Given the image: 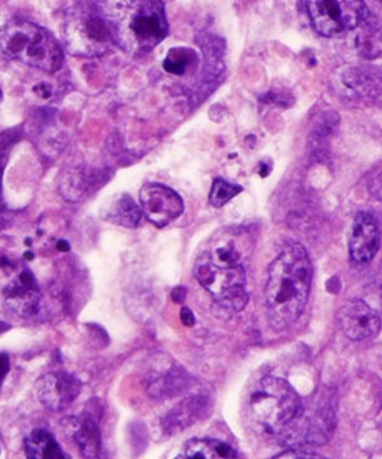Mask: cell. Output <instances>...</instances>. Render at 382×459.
<instances>
[{
	"mask_svg": "<svg viewBox=\"0 0 382 459\" xmlns=\"http://www.w3.org/2000/svg\"><path fill=\"white\" fill-rule=\"evenodd\" d=\"M114 44L131 56L149 54L166 39L162 0H98L95 4Z\"/></svg>",
	"mask_w": 382,
	"mask_h": 459,
	"instance_id": "1",
	"label": "cell"
},
{
	"mask_svg": "<svg viewBox=\"0 0 382 459\" xmlns=\"http://www.w3.org/2000/svg\"><path fill=\"white\" fill-rule=\"evenodd\" d=\"M312 264L301 244H292L276 256L267 272V320L276 331L291 327L308 304Z\"/></svg>",
	"mask_w": 382,
	"mask_h": 459,
	"instance_id": "2",
	"label": "cell"
},
{
	"mask_svg": "<svg viewBox=\"0 0 382 459\" xmlns=\"http://www.w3.org/2000/svg\"><path fill=\"white\" fill-rule=\"evenodd\" d=\"M0 53L47 74H55L64 60L62 47L47 30L23 20L0 27Z\"/></svg>",
	"mask_w": 382,
	"mask_h": 459,
	"instance_id": "3",
	"label": "cell"
},
{
	"mask_svg": "<svg viewBox=\"0 0 382 459\" xmlns=\"http://www.w3.org/2000/svg\"><path fill=\"white\" fill-rule=\"evenodd\" d=\"M252 418L267 433H292L302 419V402L290 383L282 377H267L250 400Z\"/></svg>",
	"mask_w": 382,
	"mask_h": 459,
	"instance_id": "4",
	"label": "cell"
},
{
	"mask_svg": "<svg viewBox=\"0 0 382 459\" xmlns=\"http://www.w3.org/2000/svg\"><path fill=\"white\" fill-rule=\"evenodd\" d=\"M64 44L77 56H98L113 44L110 32L96 7L80 4L72 8L63 25Z\"/></svg>",
	"mask_w": 382,
	"mask_h": 459,
	"instance_id": "5",
	"label": "cell"
},
{
	"mask_svg": "<svg viewBox=\"0 0 382 459\" xmlns=\"http://www.w3.org/2000/svg\"><path fill=\"white\" fill-rule=\"evenodd\" d=\"M316 31L336 38L362 25L369 18L363 0H303Z\"/></svg>",
	"mask_w": 382,
	"mask_h": 459,
	"instance_id": "6",
	"label": "cell"
},
{
	"mask_svg": "<svg viewBox=\"0 0 382 459\" xmlns=\"http://www.w3.org/2000/svg\"><path fill=\"white\" fill-rule=\"evenodd\" d=\"M141 212L157 228H166L183 212V198L164 184H146L140 189Z\"/></svg>",
	"mask_w": 382,
	"mask_h": 459,
	"instance_id": "7",
	"label": "cell"
},
{
	"mask_svg": "<svg viewBox=\"0 0 382 459\" xmlns=\"http://www.w3.org/2000/svg\"><path fill=\"white\" fill-rule=\"evenodd\" d=\"M38 397L47 410H67L82 391V383L64 371L47 374L36 385Z\"/></svg>",
	"mask_w": 382,
	"mask_h": 459,
	"instance_id": "8",
	"label": "cell"
},
{
	"mask_svg": "<svg viewBox=\"0 0 382 459\" xmlns=\"http://www.w3.org/2000/svg\"><path fill=\"white\" fill-rule=\"evenodd\" d=\"M343 333L352 341H363L376 336L380 331L378 313L362 300H349L338 312Z\"/></svg>",
	"mask_w": 382,
	"mask_h": 459,
	"instance_id": "9",
	"label": "cell"
},
{
	"mask_svg": "<svg viewBox=\"0 0 382 459\" xmlns=\"http://www.w3.org/2000/svg\"><path fill=\"white\" fill-rule=\"evenodd\" d=\"M194 274L200 285L208 290L213 298L230 290L246 287V272L242 264L233 268L216 267L210 262L206 252L198 256Z\"/></svg>",
	"mask_w": 382,
	"mask_h": 459,
	"instance_id": "10",
	"label": "cell"
},
{
	"mask_svg": "<svg viewBox=\"0 0 382 459\" xmlns=\"http://www.w3.org/2000/svg\"><path fill=\"white\" fill-rule=\"evenodd\" d=\"M381 235L378 220L372 214L360 212L354 219L349 255L356 264H367L378 255L380 249Z\"/></svg>",
	"mask_w": 382,
	"mask_h": 459,
	"instance_id": "11",
	"label": "cell"
},
{
	"mask_svg": "<svg viewBox=\"0 0 382 459\" xmlns=\"http://www.w3.org/2000/svg\"><path fill=\"white\" fill-rule=\"evenodd\" d=\"M8 309L22 318H30L38 312L41 292L34 274L29 270L21 272L4 290Z\"/></svg>",
	"mask_w": 382,
	"mask_h": 459,
	"instance_id": "12",
	"label": "cell"
},
{
	"mask_svg": "<svg viewBox=\"0 0 382 459\" xmlns=\"http://www.w3.org/2000/svg\"><path fill=\"white\" fill-rule=\"evenodd\" d=\"M210 410H212V402L208 397L191 395L180 402L162 419V428L167 435L182 433L208 416Z\"/></svg>",
	"mask_w": 382,
	"mask_h": 459,
	"instance_id": "13",
	"label": "cell"
},
{
	"mask_svg": "<svg viewBox=\"0 0 382 459\" xmlns=\"http://www.w3.org/2000/svg\"><path fill=\"white\" fill-rule=\"evenodd\" d=\"M65 429L83 457H98L101 451V434L95 420L89 416L71 418Z\"/></svg>",
	"mask_w": 382,
	"mask_h": 459,
	"instance_id": "14",
	"label": "cell"
},
{
	"mask_svg": "<svg viewBox=\"0 0 382 459\" xmlns=\"http://www.w3.org/2000/svg\"><path fill=\"white\" fill-rule=\"evenodd\" d=\"M335 427L336 419L333 406L327 403L321 404L315 411L314 416L308 420V424L303 429L305 442L312 446H324L329 442Z\"/></svg>",
	"mask_w": 382,
	"mask_h": 459,
	"instance_id": "15",
	"label": "cell"
},
{
	"mask_svg": "<svg viewBox=\"0 0 382 459\" xmlns=\"http://www.w3.org/2000/svg\"><path fill=\"white\" fill-rule=\"evenodd\" d=\"M102 216L108 222L115 223L123 228L133 229L140 225L143 212L135 204L134 199L131 195H120L105 208Z\"/></svg>",
	"mask_w": 382,
	"mask_h": 459,
	"instance_id": "16",
	"label": "cell"
},
{
	"mask_svg": "<svg viewBox=\"0 0 382 459\" xmlns=\"http://www.w3.org/2000/svg\"><path fill=\"white\" fill-rule=\"evenodd\" d=\"M26 455L35 459H62L64 458L59 444L53 435L44 429H36L25 440Z\"/></svg>",
	"mask_w": 382,
	"mask_h": 459,
	"instance_id": "17",
	"label": "cell"
},
{
	"mask_svg": "<svg viewBox=\"0 0 382 459\" xmlns=\"http://www.w3.org/2000/svg\"><path fill=\"white\" fill-rule=\"evenodd\" d=\"M183 457L186 458H233L236 452L233 446L221 440L215 439H191L185 444Z\"/></svg>",
	"mask_w": 382,
	"mask_h": 459,
	"instance_id": "18",
	"label": "cell"
},
{
	"mask_svg": "<svg viewBox=\"0 0 382 459\" xmlns=\"http://www.w3.org/2000/svg\"><path fill=\"white\" fill-rule=\"evenodd\" d=\"M212 312L218 319L233 318L234 314L242 312L249 301V294L246 287L230 290L224 294L215 296Z\"/></svg>",
	"mask_w": 382,
	"mask_h": 459,
	"instance_id": "19",
	"label": "cell"
},
{
	"mask_svg": "<svg viewBox=\"0 0 382 459\" xmlns=\"http://www.w3.org/2000/svg\"><path fill=\"white\" fill-rule=\"evenodd\" d=\"M206 253L216 267L233 268L242 264V252L236 246V235L233 234H225L219 238L218 243Z\"/></svg>",
	"mask_w": 382,
	"mask_h": 459,
	"instance_id": "20",
	"label": "cell"
},
{
	"mask_svg": "<svg viewBox=\"0 0 382 459\" xmlns=\"http://www.w3.org/2000/svg\"><path fill=\"white\" fill-rule=\"evenodd\" d=\"M89 186V179H87L84 171L81 169H73V170H69L63 178L62 184H60V192L67 201L78 202L86 195Z\"/></svg>",
	"mask_w": 382,
	"mask_h": 459,
	"instance_id": "21",
	"label": "cell"
},
{
	"mask_svg": "<svg viewBox=\"0 0 382 459\" xmlns=\"http://www.w3.org/2000/svg\"><path fill=\"white\" fill-rule=\"evenodd\" d=\"M366 26L357 38V47L363 56L374 59L380 56L381 32L378 23L369 22V18L365 21Z\"/></svg>",
	"mask_w": 382,
	"mask_h": 459,
	"instance_id": "22",
	"label": "cell"
},
{
	"mask_svg": "<svg viewBox=\"0 0 382 459\" xmlns=\"http://www.w3.org/2000/svg\"><path fill=\"white\" fill-rule=\"evenodd\" d=\"M343 81L358 96L369 95V92H376L378 86L380 87V78L363 69H352L343 77Z\"/></svg>",
	"mask_w": 382,
	"mask_h": 459,
	"instance_id": "23",
	"label": "cell"
},
{
	"mask_svg": "<svg viewBox=\"0 0 382 459\" xmlns=\"http://www.w3.org/2000/svg\"><path fill=\"white\" fill-rule=\"evenodd\" d=\"M197 60L194 51L186 48L170 50L164 62V68L171 74L182 75Z\"/></svg>",
	"mask_w": 382,
	"mask_h": 459,
	"instance_id": "24",
	"label": "cell"
},
{
	"mask_svg": "<svg viewBox=\"0 0 382 459\" xmlns=\"http://www.w3.org/2000/svg\"><path fill=\"white\" fill-rule=\"evenodd\" d=\"M242 192V186L228 183V181L218 178V179L213 181L212 190H210L209 195L210 204L216 208L224 207L231 199H233Z\"/></svg>",
	"mask_w": 382,
	"mask_h": 459,
	"instance_id": "25",
	"label": "cell"
},
{
	"mask_svg": "<svg viewBox=\"0 0 382 459\" xmlns=\"http://www.w3.org/2000/svg\"><path fill=\"white\" fill-rule=\"evenodd\" d=\"M185 380L183 374H176L171 371L166 377L155 383L150 389H152L153 394L166 397L168 394H179L183 386H185Z\"/></svg>",
	"mask_w": 382,
	"mask_h": 459,
	"instance_id": "26",
	"label": "cell"
},
{
	"mask_svg": "<svg viewBox=\"0 0 382 459\" xmlns=\"http://www.w3.org/2000/svg\"><path fill=\"white\" fill-rule=\"evenodd\" d=\"M8 160V148L5 143L0 141V211L4 207V201H3V172H4L5 165Z\"/></svg>",
	"mask_w": 382,
	"mask_h": 459,
	"instance_id": "27",
	"label": "cell"
},
{
	"mask_svg": "<svg viewBox=\"0 0 382 459\" xmlns=\"http://www.w3.org/2000/svg\"><path fill=\"white\" fill-rule=\"evenodd\" d=\"M276 458H320L321 455L316 453L303 452V449H288L287 452H283L281 455H276Z\"/></svg>",
	"mask_w": 382,
	"mask_h": 459,
	"instance_id": "28",
	"label": "cell"
},
{
	"mask_svg": "<svg viewBox=\"0 0 382 459\" xmlns=\"http://www.w3.org/2000/svg\"><path fill=\"white\" fill-rule=\"evenodd\" d=\"M11 369V364H9L8 355L5 353H0V391H2L3 382H4L5 377Z\"/></svg>",
	"mask_w": 382,
	"mask_h": 459,
	"instance_id": "29",
	"label": "cell"
},
{
	"mask_svg": "<svg viewBox=\"0 0 382 459\" xmlns=\"http://www.w3.org/2000/svg\"><path fill=\"white\" fill-rule=\"evenodd\" d=\"M180 316H182V322L186 327H192V325H195L194 314L191 313L189 307H183L182 312H180Z\"/></svg>",
	"mask_w": 382,
	"mask_h": 459,
	"instance_id": "30",
	"label": "cell"
},
{
	"mask_svg": "<svg viewBox=\"0 0 382 459\" xmlns=\"http://www.w3.org/2000/svg\"><path fill=\"white\" fill-rule=\"evenodd\" d=\"M186 289L183 286H177L173 291V300L174 303L182 304L185 300Z\"/></svg>",
	"mask_w": 382,
	"mask_h": 459,
	"instance_id": "31",
	"label": "cell"
},
{
	"mask_svg": "<svg viewBox=\"0 0 382 459\" xmlns=\"http://www.w3.org/2000/svg\"><path fill=\"white\" fill-rule=\"evenodd\" d=\"M59 250H62V252H65V250H69V246L67 241H59L58 244Z\"/></svg>",
	"mask_w": 382,
	"mask_h": 459,
	"instance_id": "32",
	"label": "cell"
}]
</instances>
